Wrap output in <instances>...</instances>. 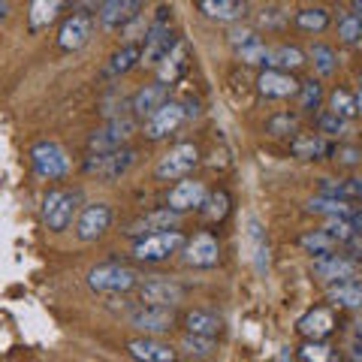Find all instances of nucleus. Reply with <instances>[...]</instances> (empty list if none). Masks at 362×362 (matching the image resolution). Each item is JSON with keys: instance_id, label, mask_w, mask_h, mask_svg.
Instances as JSON below:
<instances>
[{"instance_id": "f257e3e1", "label": "nucleus", "mask_w": 362, "mask_h": 362, "mask_svg": "<svg viewBox=\"0 0 362 362\" xmlns=\"http://www.w3.org/2000/svg\"><path fill=\"white\" fill-rule=\"evenodd\" d=\"M173 45H175V37H173V28H169V9L160 6L154 21L148 25V30H145V42L139 49V64L142 66H157L169 54Z\"/></svg>"}, {"instance_id": "f03ea898", "label": "nucleus", "mask_w": 362, "mask_h": 362, "mask_svg": "<svg viewBox=\"0 0 362 362\" xmlns=\"http://www.w3.org/2000/svg\"><path fill=\"white\" fill-rule=\"evenodd\" d=\"M30 166L40 178L54 181V178H64L66 173H70V157H66V151L58 142L40 139V142L30 145Z\"/></svg>"}, {"instance_id": "7ed1b4c3", "label": "nucleus", "mask_w": 362, "mask_h": 362, "mask_svg": "<svg viewBox=\"0 0 362 362\" xmlns=\"http://www.w3.org/2000/svg\"><path fill=\"white\" fill-rule=\"evenodd\" d=\"M185 235L178 230H166V233H154V235H145V239H136L133 242V257L139 263H163L173 254H178L185 247Z\"/></svg>"}, {"instance_id": "20e7f679", "label": "nucleus", "mask_w": 362, "mask_h": 362, "mask_svg": "<svg viewBox=\"0 0 362 362\" xmlns=\"http://www.w3.org/2000/svg\"><path fill=\"white\" fill-rule=\"evenodd\" d=\"M139 284V275L121 263H100L88 272V287L97 293H127Z\"/></svg>"}, {"instance_id": "39448f33", "label": "nucleus", "mask_w": 362, "mask_h": 362, "mask_svg": "<svg viewBox=\"0 0 362 362\" xmlns=\"http://www.w3.org/2000/svg\"><path fill=\"white\" fill-rule=\"evenodd\" d=\"M197 163H199L197 145L194 142H178L160 157V163L154 166V175L160 181H181V178H187L190 173H194Z\"/></svg>"}, {"instance_id": "423d86ee", "label": "nucleus", "mask_w": 362, "mask_h": 362, "mask_svg": "<svg viewBox=\"0 0 362 362\" xmlns=\"http://www.w3.org/2000/svg\"><path fill=\"white\" fill-rule=\"evenodd\" d=\"M78 214V194L76 190H49L42 199V221L52 233H64Z\"/></svg>"}, {"instance_id": "0eeeda50", "label": "nucleus", "mask_w": 362, "mask_h": 362, "mask_svg": "<svg viewBox=\"0 0 362 362\" xmlns=\"http://www.w3.org/2000/svg\"><path fill=\"white\" fill-rule=\"evenodd\" d=\"M133 163H136V148H115V151H103V154H88L82 169H85V175L115 181L127 173Z\"/></svg>"}, {"instance_id": "6e6552de", "label": "nucleus", "mask_w": 362, "mask_h": 362, "mask_svg": "<svg viewBox=\"0 0 362 362\" xmlns=\"http://www.w3.org/2000/svg\"><path fill=\"white\" fill-rule=\"evenodd\" d=\"M133 130H136V121H133V118H127V115L109 118L103 127L90 130V136H88V151H90V154L115 151V148H121V145L130 139Z\"/></svg>"}, {"instance_id": "1a4fd4ad", "label": "nucleus", "mask_w": 362, "mask_h": 362, "mask_svg": "<svg viewBox=\"0 0 362 362\" xmlns=\"http://www.w3.org/2000/svg\"><path fill=\"white\" fill-rule=\"evenodd\" d=\"M112 226V206L109 202H88L76 214V239L78 242H97Z\"/></svg>"}, {"instance_id": "9d476101", "label": "nucleus", "mask_w": 362, "mask_h": 362, "mask_svg": "<svg viewBox=\"0 0 362 362\" xmlns=\"http://www.w3.org/2000/svg\"><path fill=\"white\" fill-rule=\"evenodd\" d=\"M185 299V287L173 278H151L139 284V302L142 305H157V308H175Z\"/></svg>"}, {"instance_id": "9b49d317", "label": "nucleus", "mask_w": 362, "mask_h": 362, "mask_svg": "<svg viewBox=\"0 0 362 362\" xmlns=\"http://www.w3.org/2000/svg\"><path fill=\"white\" fill-rule=\"evenodd\" d=\"M206 197H209V190H206L202 181H197V178H181V181H175V187H169L166 209L175 211V214H185L190 209H202Z\"/></svg>"}, {"instance_id": "f8f14e48", "label": "nucleus", "mask_w": 362, "mask_h": 362, "mask_svg": "<svg viewBox=\"0 0 362 362\" xmlns=\"http://www.w3.org/2000/svg\"><path fill=\"white\" fill-rule=\"evenodd\" d=\"M127 323L133 329H139L145 335H160V332H169L175 323V314L173 308H157V305H139L127 314Z\"/></svg>"}, {"instance_id": "ddd939ff", "label": "nucleus", "mask_w": 362, "mask_h": 362, "mask_svg": "<svg viewBox=\"0 0 362 362\" xmlns=\"http://www.w3.org/2000/svg\"><path fill=\"white\" fill-rule=\"evenodd\" d=\"M185 118H187L185 115V106H181V103H169V100H166V103L157 109L154 115L145 118V127H142L145 130V139H151V142L166 139L169 133H175L181 124H185Z\"/></svg>"}, {"instance_id": "4468645a", "label": "nucleus", "mask_w": 362, "mask_h": 362, "mask_svg": "<svg viewBox=\"0 0 362 362\" xmlns=\"http://www.w3.org/2000/svg\"><path fill=\"white\" fill-rule=\"evenodd\" d=\"M181 257H185V263L194 266V269H211V266H218V259H221V245L211 233H197L194 239L185 242Z\"/></svg>"}, {"instance_id": "2eb2a0df", "label": "nucleus", "mask_w": 362, "mask_h": 362, "mask_svg": "<svg viewBox=\"0 0 362 362\" xmlns=\"http://www.w3.org/2000/svg\"><path fill=\"white\" fill-rule=\"evenodd\" d=\"M311 272L326 284H335V281H347V278H356L359 263L350 259L344 254H323V257H314L311 259Z\"/></svg>"}, {"instance_id": "dca6fc26", "label": "nucleus", "mask_w": 362, "mask_h": 362, "mask_svg": "<svg viewBox=\"0 0 362 362\" xmlns=\"http://www.w3.org/2000/svg\"><path fill=\"white\" fill-rule=\"evenodd\" d=\"M142 4L139 0H106V4L97 6V21L103 30H124L130 21L139 16Z\"/></svg>"}, {"instance_id": "f3484780", "label": "nucleus", "mask_w": 362, "mask_h": 362, "mask_svg": "<svg viewBox=\"0 0 362 362\" xmlns=\"http://www.w3.org/2000/svg\"><path fill=\"white\" fill-rule=\"evenodd\" d=\"M90 33H94V16L73 13V16L64 18V25L58 30V45L64 52H78L82 45H88Z\"/></svg>"}, {"instance_id": "a211bd4d", "label": "nucleus", "mask_w": 362, "mask_h": 362, "mask_svg": "<svg viewBox=\"0 0 362 362\" xmlns=\"http://www.w3.org/2000/svg\"><path fill=\"white\" fill-rule=\"evenodd\" d=\"M181 214L169 211V209H157V211H148L142 214V218H136L127 230V235H133V239H145V235H154V233H166V230H175Z\"/></svg>"}, {"instance_id": "6ab92c4d", "label": "nucleus", "mask_w": 362, "mask_h": 362, "mask_svg": "<svg viewBox=\"0 0 362 362\" xmlns=\"http://www.w3.org/2000/svg\"><path fill=\"white\" fill-rule=\"evenodd\" d=\"M127 354L136 362H175V347L157 341L151 335H139L127 341Z\"/></svg>"}, {"instance_id": "aec40b11", "label": "nucleus", "mask_w": 362, "mask_h": 362, "mask_svg": "<svg viewBox=\"0 0 362 362\" xmlns=\"http://www.w3.org/2000/svg\"><path fill=\"white\" fill-rule=\"evenodd\" d=\"M296 329L308 338V341H323V338L332 335V329H335V314L329 308H323V305L320 308H311L299 317Z\"/></svg>"}, {"instance_id": "412c9836", "label": "nucleus", "mask_w": 362, "mask_h": 362, "mask_svg": "<svg viewBox=\"0 0 362 362\" xmlns=\"http://www.w3.org/2000/svg\"><path fill=\"white\" fill-rule=\"evenodd\" d=\"M257 88L269 100H287L293 94H299V82L290 73H281V70H263L257 78Z\"/></svg>"}, {"instance_id": "4be33fe9", "label": "nucleus", "mask_w": 362, "mask_h": 362, "mask_svg": "<svg viewBox=\"0 0 362 362\" xmlns=\"http://www.w3.org/2000/svg\"><path fill=\"white\" fill-rule=\"evenodd\" d=\"M290 151H293V157H299V160H323V157H329L335 148L320 133H299V136H293Z\"/></svg>"}, {"instance_id": "5701e85b", "label": "nucleus", "mask_w": 362, "mask_h": 362, "mask_svg": "<svg viewBox=\"0 0 362 362\" xmlns=\"http://www.w3.org/2000/svg\"><path fill=\"white\" fill-rule=\"evenodd\" d=\"M185 66H187V42L175 40V45L169 49V54L160 64H157V82H160V85H166V82L173 85L175 78L185 73Z\"/></svg>"}, {"instance_id": "b1692460", "label": "nucleus", "mask_w": 362, "mask_h": 362, "mask_svg": "<svg viewBox=\"0 0 362 362\" xmlns=\"http://www.w3.org/2000/svg\"><path fill=\"white\" fill-rule=\"evenodd\" d=\"M247 247H251V263H254V269L263 275V272L269 269V239H266L263 223H259L254 214L247 218Z\"/></svg>"}, {"instance_id": "393cba45", "label": "nucleus", "mask_w": 362, "mask_h": 362, "mask_svg": "<svg viewBox=\"0 0 362 362\" xmlns=\"http://www.w3.org/2000/svg\"><path fill=\"white\" fill-rule=\"evenodd\" d=\"M326 296H329V302H335L338 308H362V281L347 278V281L326 284Z\"/></svg>"}, {"instance_id": "a878e982", "label": "nucleus", "mask_w": 362, "mask_h": 362, "mask_svg": "<svg viewBox=\"0 0 362 362\" xmlns=\"http://www.w3.org/2000/svg\"><path fill=\"white\" fill-rule=\"evenodd\" d=\"M166 103V85H160V82H154V85H145V88H139L133 94V103H130V109L136 112V115H142V118H148V115H154L157 109H160Z\"/></svg>"}, {"instance_id": "bb28decb", "label": "nucleus", "mask_w": 362, "mask_h": 362, "mask_svg": "<svg viewBox=\"0 0 362 362\" xmlns=\"http://www.w3.org/2000/svg\"><path fill=\"white\" fill-rule=\"evenodd\" d=\"M185 326L190 335H202V338H214L221 332V317L214 311H206V308H194L185 314Z\"/></svg>"}, {"instance_id": "cd10ccee", "label": "nucleus", "mask_w": 362, "mask_h": 362, "mask_svg": "<svg viewBox=\"0 0 362 362\" xmlns=\"http://www.w3.org/2000/svg\"><path fill=\"white\" fill-rule=\"evenodd\" d=\"M199 13L211 18V21H235L245 16V4H239V0H199Z\"/></svg>"}, {"instance_id": "c85d7f7f", "label": "nucleus", "mask_w": 362, "mask_h": 362, "mask_svg": "<svg viewBox=\"0 0 362 362\" xmlns=\"http://www.w3.org/2000/svg\"><path fill=\"white\" fill-rule=\"evenodd\" d=\"M305 52L299 45H275L269 49V70H281V73H290V70H299L305 66Z\"/></svg>"}, {"instance_id": "c756f323", "label": "nucleus", "mask_w": 362, "mask_h": 362, "mask_svg": "<svg viewBox=\"0 0 362 362\" xmlns=\"http://www.w3.org/2000/svg\"><path fill=\"white\" fill-rule=\"evenodd\" d=\"M136 64H139V45H127V42H124L121 49L106 61L103 78H118V76H124L127 70H133Z\"/></svg>"}, {"instance_id": "7c9ffc66", "label": "nucleus", "mask_w": 362, "mask_h": 362, "mask_svg": "<svg viewBox=\"0 0 362 362\" xmlns=\"http://www.w3.org/2000/svg\"><path fill=\"white\" fill-rule=\"evenodd\" d=\"M61 13V4H54V0H33L28 6V28L37 33L42 28H49L54 18Z\"/></svg>"}, {"instance_id": "2f4dec72", "label": "nucleus", "mask_w": 362, "mask_h": 362, "mask_svg": "<svg viewBox=\"0 0 362 362\" xmlns=\"http://www.w3.org/2000/svg\"><path fill=\"white\" fill-rule=\"evenodd\" d=\"M329 21H332V16H329V9H326V6H305V9H299V13H296V28L308 30V33L326 30V28H329Z\"/></svg>"}, {"instance_id": "473e14b6", "label": "nucleus", "mask_w": 362, "mask_h": 362, "mask_svg": "<svg viewBox=\"0 0 362 362\" xmlns=\"http://www.w3.org/2000/svg\"><path fill=\"white\" fill-rule=\"evenodd\" d=\"M308 211L326 214V221H329V218H350V214H354L350 202H344V199H329V197H320V194L308 199Z\"/></svg>"}, {"instance_id": "72a5a7b5", "label": "nucleus", "mask_w": 362, "mask_h": 362, "mask_svg": "<svg viewBox=\"0 0 362 362\" xmlns=\"http://www.w3.org/2000/svg\"><path fill=\"white\" fill-rule=\"evenodd\" d=\"M320 230L329 235L335 245H341V247H347V245H354V242H356V233H354V226H350L347 218H329V221L320 226Z\"/></svg>"}, {"instance_id": "f704fd0d", "label": "nucleus", "mask_w": 362, "mask_h": 362, "mask_svg": "<svg viewBox=\"0 0 362 362\" xmlns=\"http://www.w3.org/2000/svg\"><path fill=\"white\" fill-rule=\"evenodd\" d=\"M329 112H335V115L344 118V121H350V118L359 115L354 94H350V90H344V88H335L332 94H329Z\"/></svg>"}, {"instance_id": "c9c22d12", "label": "nucleus", "mask_w": 362, "mask_h": 362, "mask_svg": "<svg viewBox=\"0 0 362 362\" xmlns=\"http://www.w3.org/2000/svg\"><path fill=\"white\" fill-rule=\"evenodd\" d=\"M296 127H299V118L293 115V112H275V115L266 121V133L275 136V139H284V136L296 133Z\"/></svg>"}, {"instance_id": "e433bc0d", "label": "nucleus", "mask_w": 362, "mask_h": 362, "mask_svg": "<svg viewBox=\"0 0 362 362\" xmlns=\"http://www.w3.org/2000/svg\"><path fill=\"white\" fill-rule=\"evenodd\" d=\"M299 245L305 247V251L308 254H314V257H323V254H332L335 251V242L329 239V235H326L323 230H311V233H305L302 239H299Z\"/></svg>"}, {"instance_id": "4c0bfd02", "label": "nucleus", "mask_w": 362, "mask_h": 362, "mask_svg": "<svg viewBox=\"0 0 362 362\" xmlns=\"http://www.w3.org/2000/svg\"><path fill=\"white\" fill-rule=\"evenodd\" d=\"M323 103V85L317 78H308V82H299V109L302 112H314Z\"/></svg>"}, {"instance_id": "58836bf2", "label": "nucleus", "mask_w": 362, "mask_h": 362, "mask_svg": "<svg viewBox=\"0 0 362 362\" xmlns=\"http://www.w3.org/2000/svg\"><path fill=\"white\" fill-rule=\"evenodd\" d=\"M311 61H314V70L320 76H332L335 73V49L326 42H314L311 45Z\"/></svg>"}, {"instance_id": "ea45409f", "label": "nucleus", "mask_w": 362, "mask_h": 362, "mask_svg": "<svg viewBox=\"0 0 362 362\" xmlns=\"http://www.w3.org/2000/svg\"><path fill=\"white\" fill-rule=\"evenodd\" d=\"M299 356L305 362H335L338 354H335V347H329L326 341H305L299 347Z\"/></svg>"}, {"instance_id": "a19ab883", "label": "nucleus", "mask_w": 362, "mask_h": 362, "mask_svg": "<svg viewBox=\"0 0 362 362\" xmlns=\"http://www.w3.org/2000/svg\"><path fill=\"white\" fill-rule=\"evenodd\" d=\"M202 211H206L209 221H223L226 211H230V194H226V190H214V194H209L206 202H202Z\"/></svg>"}, {"instance_id": "79ce46f5", "label": "nucleus", "mask_w": 362, "mask_h": 362, "mask_svg": "<svg viewBox=\"0 0 362 362\" xmlns=\"http://www.w3.org/2000/svg\"><path fill=\"white\" fill-rule=\"evenodd\" d=\"M178 347L185 350L187 356H211V350H214V338H202V335H181V341H178Z\"/></svg>"}, {"instance_id": "37998d69", "label": "nucleus", "mask_w": 362, "mask_h": 362, "mask_svg": "<svg viewBox=\"0 0 362 362\" xmlns=\"http://www.w3.org/2000/svg\"><path fill=\"white\" fill-rule=\"evenodd\" d=\"M338 37H341V42H347V45L362 42V21H359V16L344 13L341 18H338Z\"/></svg>"}, {"instance_id": "c03bdc74", "label": "nucleus", "mask_w": 362, "mask_h": 362, "mask_svg": "<svg viewBox=\"0 0 362 362\" xmlns=\"http://www.w3.org/2000/svg\"><path fill=\"white\" fill-rule=\"evenodd\" d=\"M317 127H320V133H326V136H332V139H338V136H344V133H347V121H344V118H338L335 112H320V115H317Z\"/></svg>"}, {"instance_id": "a18cd8bd", "label": "nucleus", "mask_w": 362, "mask_h": 362, "mask_svg": "<svg viewBox=\"0 0 362 362\" xmlns=\"http://www.w3.org/2000/svg\"><path fill=\"white\" fill-rule=\"evenodd\" d=\"M239 54H242V61H245V64H263L266 70H269V49H266L263 42L247 45V49H242Z\"/></svg>"}, {"instance_id": "49530a36", "label": "nucleus", "mask_w": 362, "mask_h": 362, "mask_svg": "<svg viewBox=\"0 0 362 362\" xmlns=\"http://www.w3.org/2000/svg\"><path fill=\"white\" fill-rule=\"evenodd\" d=\"M230 42L242 52V49H247V45H254V42H259V40H257L254 30H233V33H230Z\"/></svg>"}, {"instance_id": "de8ad7c7", "label": "nucleus", "mask_w": 362, "mask_h": 362, "mask_svg": "<svg viewBox=\"0 0 362 362\" xmlns=\"http://www.w3.org/2000/svg\"><path fill=\"white\" fill-rule=\"evenodd\" d=\"M344 185V199L354 202V199H362V178H341Z\"/></svg>"}, {"instance_id": "09e8293b", "label": "nucleus", "mask_w": 362, "mask_h": 362, "mask_svg": "<svg viewBox=\"0 0 362 362\" xmlns=\"http://www.w3.org/2000/svg\"><path fill=\"white\" fill-rule=\"evenodd\" d=\"M359 157H362V151H359V148H338V160L347 163V166L359 163Z\"/></svg>"}, {"instance_id": "8fccbe9b", "label": "nucleus", "mask_w": 362, "mask_h": 362, "mask_svg": "<svg viewBox=\"0 0 362 362\" xmlns=\"http://www.w3.org/2000/svg\"><path fill=\"white\" fill-rule=\"evenodd\" d=\"M347 359L350 362H362V341L359 338H354V341L347 344Z\"/></svg>"}, {"instance_id": "3c124183", "label": "nucleus", "mask_w": 362, "mask_h": 362, "mask_svg": "<svg viewBox=\"0 0 362 362\" xmlns=\"http://www.w3.org/2000/svg\"><path fill=\"white\" fill-rule=\"evenodd\" d=\"M350 226H354V233H356V239H362V211H354L350 214Z\"/></svg>"}, {"instance_id": "603ef678", "label": "nucleus", "mask_w": 362, "mask_h": 362, "mask_svg": "<svg viewBox=\"0 0 362 362\" xmlns=\"http://www.w3.org/2000/svg\"><path fill=\"white\" fill-rule=\"evenodd\" d=\"M6 16H9V4H6V0H0V25L6 21Z\"/></svg>"}, {"instance_id": "864d4df0", "label": "nucleus", "mask_w": 362, "mask_h": 362, "mask_svg": "<svg viewBox=\"0 0 362 362\" xmlns=\"http://www.w3.org/2000/svg\"><path fill=\"white\" fill-rule=\"evenodd\" d=\"M278 362H290V347H284V350H281V356H278Z\"/></svg>"}, {"instance_id": "5fc2aeb1", "label": "nucleus", "mask_w": 362, "mask_h": 362, "mask_svg": "<svg viewBox=\"0 0 362 362\" xmlns=\"http://www.w3.org/2000/svg\"><path fill=\"white\" fill-rule=\"evenodd\" d=\"M354 329H356V338H359V341H362V317H359V320L354 323Z\"/></svg>"}, {"instance_id": "6e6d98bb", "label": "nucleus", "mask_w": 362, "mask_h": 362, "mask_svg": "<svg viewBox=\"0 0 362 362\" xmlns=\"http://www.w3.org/2000/svg\"><path fill=\"white\" fill-rule=\"evenodd\" d=\"M354 16H359V21H362V0H356V4H354Z\"/></svg>"}, {"instance_id": "4d7b16f0", "label": "nucleus", "mask_w": 362, "mask_h": 362, "mask_svg": "<svg viewBox=\"0 0 362 362\" xmlns=\"http://www.w3.org/2000/svg\"><path fill=\"white\" fill-rule=\"evenodd\" d=\"M354 100H356V109L362 112V88H359V90H356V94H354Z\"/></svg>"}, {"instance_id": "13d9d810", "label": "nucleus", "mask_w": 362, "mask_h": 362, "mask_svg": "<svg viewBox=\"0 0 362 362\" xmlns=\"http://www.w3.org/2000/svg\"><path fill=\"white\" fill-rule=\"evenodd\" d=\"M359 82H362V76H359Z\"/></svg>"}]
</instances>
